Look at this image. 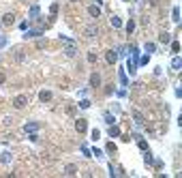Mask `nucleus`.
<instances>
[{"label":"nucleus","instance_id":"f257e3e1","mask_svg":"<svg viewBox=\"0 0 182 178\" xmlns=\"http://www.w3.org/2000/svg\"><path fill=\"white\" fill-rule=\"evenodd\" d=\"M28 105V95H17L15 99H13V107L15 110H24Z\"/></svg>","mask_w":182,"mask_h":178},{"label":"nucleus","instance_id":"f03ea898","mask_svg":"<svg viewBox=\"0 0 182 178\" xmlns=\"http://www.w3.org/2000/svg\"><path fill=\"white\" fill-rule=\"evenodd\" d=\"M84 35H86L88 39H94V37H99V26H96V24H88V26L84 28Z\"/></svg>","mask_w":182,"mask_h":178},{"label":"nucleus","instance_id":"7ed1b4c3","mask_svg":"<svg viewBox=\"0 0 182 178\" xmlns=\"http://www.w3.org/2000/svg\"><path fill=\"white\" fill-rule=\"evenodd\" d=\"M75 131H77V133H86V131H88V120L77 118L75 120Z\"/></svg>","mask_w":182,"mask_h":178},{"label":"nucleus","instance_id":"20e7f679","mask_svg":"<svg viewBox=\"0 0 182 178\" xmlns=\"http://www.w3.org/2000/svg\"><path fill=\"white\" fill-rule=\"evenodd\" d=\"M0 21H2V26H13L15 24V13H4Z\"/></svg>","mask_w":182,"mask_h":178},{"label":"nucleus","instance_id":"39448f33","mask_svg":"<svg viewBox=\"0 0 182 178\" xmlns=\"http://www.w3.org/2000/svg\"><path fill=\"white\" fill-rule=\"evenodd\" d=\"M41 35H43V28H36V30H26L24 39H39Z\"/></svg>","mask_w":182,"mask_h":178},{"label":"nucleus","instance_id":"423d86ee","mask_svg":"<svg viewBox=\"0 0 182 178\" xmlns=\"http://www.w3.org/2000/svg\"><path fill=\"white\" fill-rule=\"evenodd\" d=\"M39 129H41L39 122H26V124H24V131H26V133H36Z\"/></svg>","mask_w":182,"mask_h":178},{"label":"nucleus","instance_id":"0eeeda50","mask_svg":"<svg viewBox=\"0 0 182 178\" xmlns=\"http://www.w3.org/2000/svg\"><path fill=\"white\" fill-rule=\"evenodd\" d=\"M52 99H54L52 90H41V95H39V101H41V103H49Z\"/></svg>","mask_w":182,"mask_h":178},{"label":"nucleus","instance_id":"6e6552de","mask_svg":"<svg viewBox=\"0 0 182 178\" xmlns=\"http://www.w3.org/2000/svg\"><path fill=\"white\" fill-rule=\"evenodd\" d=\"M88 13H90V17L99 20V17H101V7H96V4H90V7H88Z\"/></svg>","mask_w":182,"mask_h":178},{"label":"nucleus","instance_id":"1a4fd4ad","mask_svg":"<svg viewBox=\"0 0 182 178\" xmlns=\"http://www.w3.org/2000/svg\"><path fill=\"white\" fill-rule=\"evenodd\" d=\"M101 86V75L99 73H92L90 75V88H99Z\"/></svg>","mask_w":182,"mask_h":178},{"label":"nucleus","instance_id":"9d476101","mask_svg":"<svg viewBox=\"0 0 182 178\" xmlns=\"http://www.w3.org/2000/svg\"><path fill=\"white\" fill-rule=\"evenodd\" d=\"M105 60H107V64H116V60H118V54H116L114 49H109L107 54H105Z\"/></svg>","mask_w":182,"mask_h":178},{"label":"nucleus","instance_id":"9b49d317","mask_svg":"<svg viewBox=\"0 0 182 178\" xmlns=\"http://www.w3.org/2000/svg\"><path fill=\"white\" fill-rule=\"evenodd\" d=\"M120 135V127L114 122V124H109V138H118Z\"/></svg>","mask_w":182,"mask_h":178},{"label":"nucleus","instance_id":"f8f14e48","mask_svg":"<svg viewBox=\"0 0 182 178\" xmlns=\"http://www.w3.org/2000/svg\"><path fill=\"white\" fill-rule=\"evenodd\" d=\"M64 54H67V56H69V58H73V56H75V54H77V47H75V45H73V43H69V45H67V47H64Z\"/></svg>","mask_w":182,"mask_h":178},{"label":"nucleus","instance_id":"ddd939ff","mask_svg":"<svg viewBox=\"0 0 182 178\" xmlns=\"http://www.w3.org/2000/svg\"><path fill=\"white\" fill-rule=\"evenodd\" d=\"M180 67H182V58L176 54V56H174V60H171V69H174V71H180Z\"/></svg>","mask_w":182,"mask_h":178},{"label":"nucleus","instance_id":"4468645a","mask_svg":"<svg viewBox=\"0 0 182 178\" xmlns=\"http://www.w3.org/2000/svg\"><path fill=\"white\" fill-rule=\"evenodd\" d=\"M62 174H64V176H75V174H77V167H75V165H67V167L62 170Z\"/></svg>","mask_w":182,"mask_h":178},{"label":"nucleus","instance_id":"2eb2a0df","mask_svg":"<svg viewBox=\"0 0 182 178\" xmlns=\"http://www.w3.org/2000/svg\"><path fill=\"white\" fill-rule=\"evenodd\" d=\"M109 24H111L114 28H120V26H122V20H120V17H116V15H111V17H109Z\"/></svg>","mask_w":182,"mask_h":178},{"label":"nucleus","instance_id":"dca6fc26","mask_svg":"<svg viewBox=\"0 0 182 178\" xmlns=\"http://www.w3.org/2000/svg\"><path fill=\"white\" fill-rule=\"evenodd\" d=\"M152 161H154V159H152V152H150V150H144V163L146 165H152Z\"/></svg>","mask_w":182,"mask_h":178},{"label":"nucleus","instance_id":"f3484780","mask_svg":"<svg viewBox=\"0 0 182 178\" xmlns=\"http://www.w3.org/2000/svg\"><path fill=\"white\" fill-rule=\"evenodd\" d=\"M169 41H171V35L169 32H161L159 35V43H169Z\"/></svg>","mask_w":182,"mask_h":178},{"label":"nucleus","instance_id":"a211bd4d","mask_svg":"<svg viewBox=\"0 0 182 178\" xmlns=\"http://www.w3.org/2000/svg\"><path fill=\"white\" fill-rule=\"evenodd\" d=\"M171 20L176 21V24L180 21V9H178V7H174V11H171Z\"/></svg>","mask_w":182,"mask_h":178},{"label":"nucleus","instance_id":"6ab92c4d","mask_svg":"<svg viewBox=\"0 0 182 178\" xmlns=\"http://www.w3.org/2000/svg\"><path fill=\"white\" fill-rule=\"evenodd\" d=\"M133 118H135V124H139V127L144 124V116H142L139 112H133Z\"/></svg>","mask_w":182,"mask_h":178},{"label":"nucleus","instance_id":"aec40b11","mask_svg":"<svg viewBox=\"0 0 182 178\" xmlns=\"http://www.w3.org/2000/svg\"><path fill=\"white\" fill-rule=\"evenodd\" d=\"M39 13H41V9H39V7H30V20H36V15H39Z\"/></svg>","mask_w":182,"mask_h":178},{"label":"nucleus","instance_id":"412c9836","mask_svg":"<svg viewBox=\"0 0 182 178\" xmlns=\"http://www.w3.org/2000/svg\"><path fill=\"white\" fill-rule=\"evenodd\" d=\"M144 49L148 52V54H154V52H156V45H154V43H146Z\"/></svg>","mask_w":182,"mask_h":178},{"label":"nucleus","instance_id":"4be33fe9","mask_svg":"<svg viewBox=\"0 0 182 178\" xmlns=\"http://www.w3.org/2000/svg\"><path fill=\"white\" fill-rule=\"evenodd\" d=\"M9 161H11V152H7V150H4V152L0 155V163H9Z\"/></svg>","mask_w":182,"mask_h":178},{"label":"nucleus","instance_id":"5701e85b","mask_svg":"<svg viewBox=\"0 0 182 178\" xmlns=\"http://www.w3.org/2000/svg\"><path fill=\"white\" fill-rule=\"evenodd\" d=\"M13 56H15V60H17V62H21V60L26 58V56H24V52H21V49H15V54H13Z\"/></svg>","mask_w":182,"mask_h":178},{"label":"nucleus","instance_id":"b1692460","mask_svg":"<svg viewBox=\"0 0 182 178\" xmlns=\"http://www.w3.org/2000/svg\"><path fill=\"white\" fill-rule=\"evenodd\" d=\"M77 105H79L82 110H88V107H90V101H88V99H82L79 103H77Z\"/></svg>","mask_w":182,"mask_h":178},{"label":"nucleus","instance_id":"393cba45","mask_svg":"<svg viewBox=\"0 0 182 178\" xmlns=\"http://www.w3.org/2000/svg\"><path fill=\"white\" fill-rule=\"evenodd\" d=\"M103 118H105V122H107V124H114V122H116V118H114L109 112H105V116H103Z\"/></svg>","mask_w":182,"mask_h":178},{"label":"nucleus","instance_id":"a878e982","mask_svg":"<svg viewBox=\"0 0 182 178\" xmlns=\"http://www.w3.org/2000/svg\"><path fill=\"white\" fill-rule=\"evenodd\" d=\"M137 146H139V148H142V150H148V142H146V139H137Z\"/></svg>","mask_w":182,"mask_h":178},{"label":"nucleus","instance_id":"bb28decb","mask_svg":"<svg viewBox=\"0 0 182 178\" xmlns=\"http://www.w3.org/2000/svg\"><path fill=\"white\" fill-rule=\"evenodd\" d=\"M178 52H180V43L174 41V43H171V54H178Z\"/></svg>","mask_w":182,"mask_h":178},{"label":"nucleus","instance_id":"cd10ccee","mask_svg":"<svg viewBox=\"0 0 182 178\" xmlns=\"http://www.w3.org/2000/svg\"><path fill=\"white\" fill-rule=\"evenodd\" d=\"M96 58H99V56H96V52H94V49H92V52H88V62H96Z\"/></svg>","mask_w":182,"mask_h":178},{"label":"nucleus","instance_id":"c85d7f7f","mask_svg":"<svg viewBox=\"0 0 182 178\" xmlns=\"http://www.w3.org/2000/svg\"><path fill=\"white\" fill-rule=\"evenodd\" d=\"M133 28H135V21H133V20H128V24H127V32H128V35L133 32Z\"/></svg>","mask_w":182,"mask_h":178},{"label":"nucleus","instance_id":"c756f323","mask_svg":"<svg viewBox=\"0 0 182 178\" xmlns=\"http://www.w3.org/2000/svg\"><path fill=\"white\" fill-rule=\"evenodd\" d=\"M45 45H47V39H39V41H36V47H39V49L45 47Z\"/></svg>","mask_w":182,"mask_h":178},{"label":"nucleus","instance_id":"7c9ffc66","mask_svg":"<svg viewBox=\"0 0 182 178\" xmlns=\"http://www.w3.org/2000/svg\"><path fill=\"white\" fill-rule=\"evenodd\" d=\"M90 135H92V139H99V138H101V131H99V129H94Z\"/></svg>","mask_w":182,"mask_h":178},{"label":"nucleus","instance_id":"2f4dec72","mask_svg":"<svg viewBox=\"0 0 182 178\" xmlns=\"http://www.w3.org/2000/svg\"><path fill=\"white\" fill-rule=\"evenodd\" d=\"M105 150H107V152H116V144H114V142H111V144H107V148H105Z\"/></svg>","mask_w":182,"mask_h":178},{"label":"nucleus","instance_id":"473e14b6","mask_svg":"<svg viewBox=\"0 0 182 178\" xmlns=\"http://www.w3.org/2000/svg\"><path fill=\"white\" fill-rule=\"evenodd\" d=\"M49 13H52V15H56V13H58V4H56V2H54V4H52V9H49Z\"/></svg>","mask_w":182,"mask_h":178},{"label":"nucleus","instance_id":"72a5a7b5","mask_svg":"<svg viewBox=\"0 0 182 178\" xmlns=\"http://www.w3.org/2000/svg\"><path fill=\"white\" fill-rule=\"evenodd\" d=\"M120 82H122V84L127 86V75H124V71H120Z\"/></svg>","mask_w":182,"mask_h":178},{"label":"nucleus","instance_id":"f704fd0d","mask_svg":"<svg viewBox=\"0 0 182 178\" xmlns=\"http://www.w3.org/2000/svg\"><path fill=\"white\" fill-rule=\"evenodd\" d=\"M28 138L32 139V142H39V135H36V133H30V135H28Z\"/></svg>","mask_w":182,"mask_h":178},{"label":"nucleus","instance_id":"c9c22d12","mask_svg":"<svg viewBox=\"0 0 182 178\" xmlns=\"http://www.w3.org/2000/svg\"><path fill=\"white\" fill-rule=\"evenodd\" d=\"M4 82H7V75H4V73L0 71V84H4Z\"/></svg>","mask_w":182,"mask_h":178},{"label":"nucleus","instance_id":"e433bc0d","mask_svg":"<svg viewBox=\"0 0 182 178\" xmlns=\"http://www.w3.org/2000/svg\"><path fill=\"white\" fill-rule=\"evenodd\" d=\"M69 2H77V0H69Z\"/></svg>","mask_w":182,"mask_h":178},{"label":"nucleus","instance_id":"4c0bfd02","mask_svg":"<svg viewBox=\"0 0 182 178\" xmlns=\"http://www.w3.org/2000/svg\"><path fill=\"white\" fill-rule=\"evenodd\" d=\"M0 26H2V21H0Z\"/></svg>","mask_w":182,"mask_h":178}]
</instances>
